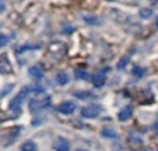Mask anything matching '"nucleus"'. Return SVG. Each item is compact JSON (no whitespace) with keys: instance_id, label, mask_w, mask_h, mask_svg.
<instances>
[{"instance_id":"f257e3e1","label":"nucleus","mask_w":158,"mask_h":151,"mask_svg":"<svg viewBox=\"0 0 158 151\" xmlns=\"http://www.w3.org/2000/svg\"><path fill=\"white\" fill-rule=\"evenodd\" d=\"M27 94H28V88L21 89L19 93L10 101V110L11 111H19V107H21V104H22V100L27 97Z\"/></svg>"},{"instance_id":"f03ea898","label":"nucleus","mask_w":158,"mask_h":151,"mask_svg":"<svg viewBox=\"0 0 158 151\" xmlns=\"http://www.w3.org/2000/svg\"><path fill=\"white\" fill-rule=\"evenodd\" d=\"M100 111H101L100 105H97V104H90V105H87V107L82 108L81 115L83 116V118H96V116L100 114Z\"/></svg>"},{"instance_id":"7ed1b4c3","label":"nucleus","mask_w":158,"mask_h":151,"mask_svg":"<svg viewBox=\"0 0 158 151\" xmlns=\"http://www.w3.org/2000/svg\"><path fill=\"white\" fill-rule=\"evenodd\" d=\"M106 71H107V68L103 69V71L96 72V74L92 76V83L96 86V88H101V86L106 83Z\"/></svg>"},{"instance_id":"20e7f679","label":"nucleus","mask_w":158,"mask_h":151,"mask_svg":"<svg viewBox=\"0 0 158 151\" xmlns=\"http://www.w3.org/2000/svg\"><path fill=\"white\" fill-rule=\"evenodd\" d=\"M75 108H77L75 103H72V101H63L57 107V110L60 111L61 114H72L75 111Z\"/></svg>"},{"instance_id":"39448f33","label":"nucleus","mask_w":158,"mask_h":151,"mask_svg":"<svg viewBox=\"0 0 158 151\" xmlns=\"http://www.w3.org/2000/svg\"><path fill=\"white\" fill-rule=\"evenodd\" d=\"M49 104H50L49 97H47L46 100H32V101L29 103V108H31V111H36V110H39V108L49 107Z\"/></svg>"},{"instance_id":"423d86ee","label":"nucleus","mask_w":158,"mask_h":151,"mask_svg":"<svg viewBox=\"0 0 158 151\" xmlns=\"http://www.w3.org/2000/svg\"><path fill=\"white\" fill-rule=\"evenodd\" d=\"M131 116H132V105H126V107H123L122 110L119 111V114H118V119H119L121 122L128 121Z\"/></svg>"},{"instance_id":"0eeeda50","label":"nucleus","mask_w":158,"mask_h":151,"mask_svg":"<svg viewBox=\"0 0 158 151\" xmlns=\"http://www.w3.org/2000/svg\"><path fill=\"white\" fill-rule=\"evenodd\" d=\"M54 150L56 151H68L69 150V143L63 137H58L54 141Z\"/></svg>"},{"instance_id":"6e6552de","label":"nucleus","mask_w":158,"mask_h":151,"mask_svg":"<svg viewBox=\"0 0 158 151\" xmlns=\"http://www.w3.org/2000/svg\"><path fill=\"white\" fill-rule=\"evenodd\" d=\"M29 75L33 79H42L43 78V69L39 65H32L29 68Z\"/></svg>"},{"instance_id":"1a4fd4ad","label":"nucleus","mask_w":158,"mask_h":151,"mask_svg":"<svg viewBox=\"0 0 158 151\" xmlns=\"http://www.w3.org/2000/svg\"><path fill=\"white\" fill-rule=\"evenodd\" d=\"M0 72H2V74H11V72H13L11 65L8 64V61L6 60V55H3L2 61H0Z\"/></svg>"},{"instance_id":"9d476101","label":"nucleus","mask_w":158,"mask_h":151,"mask_svg":"<svg viewBox=\"0 0 158 151\" xmlns=\"http://www.w3.org/2000/svg\"><path fill=\"white\" fill-rule=\"evenodd\" d=\"M56 80H57L58 85L64 86L68 83V75H67V72H58L57 75H56Z\"/></svg>"},{"instance_id":"9b49d317","label":"nucleus","mask_w":158,"mask_h":151,"mask_svg":"<svg viewBox=\"0 0 158 151\" xmlns=\"http://www.w3.org/2000/svg\"><path fill=\"white\" fill-rule=\"evenodd\" d=\"M101 136H104V137H107V139H115L117 137V132H115L112 128H104V129L101 130Z\"/></svg>"},{"instance_id":"f8f14e48","label":"nucleus","mask_w":158,"mask_h":151,"mask_svg":"<svg viewBox=\"0 0 158 151\" xmlns=\"http://www.w3.org/2000/svg\"><path fill=\"white\" fill-rule=\"evenodd\" d=\"M38 150V146L33 141H25L21 146V151H36Z\"/></svg>"},{"instance_id":"ddd939ff","label":"nucleus","mask_w":158,"mask_h":151,"mask_svg":"<svg viewBox=\"0 0 158 151\" xmlns=\"http://www.w3.org/2000/svg\"><path fill=\"white\" fill-rule=\"evenodd\" d=\"M139 17L140 18H150V17H153V10L151 8H147V7H144V8H140L139 10Z\"/></svg>"},{"instance_id":"4468645a","label":"nucleus","mask_w":158,"mask_h":151,"mask_svg":"<svg viewBox=\"0 0 158 151\" xmlns=\"http://www.w3.org/2000/svg\"><path fill=\"white\" fill-rule=\"evenodd\" d=\"M75 76H77L78 79H86V78L89 76V74H87L86 71H82V69H77V71H75Z\"/></svg>"},{"instance_id":"2eb2a0df","label":"nucleus","mask_w":158,"mask_h":151,"mask_svg":"<svg viewBox=\"0 0 158 151\" xmlns=\"http://www.w3.org/2000/svg\"><path fill=\"white\" fill-rule=\"evenodd\" d=\"M133 74L136 75V76H144L146 69L142 68V67H135V68H133Z\"/></svg>"},{"instance_id":"dca6fc26","label":"nucleus","mask_w":158,"mask_h":151,"mask_svg":"<svg viewBox=\"0 0 158 151\" xmlns=\"http://www.w3.org/2000/svg\"><path fill=\"white\" fill-rule=\"evenodd\" d=\"M75 96H77L78 99H89V97H92V93H90V92H77Z\"/></svg>"},{"instance_id":"f3484780","label":"nucleus","mask_w":158,"mask_h":151,"mask_svg":"<svg viewBox=\"0 0 158 151\" xmlns=\"http://www.w3.org/2000/svg\"><path fill=\"white\" fill-rule=\"evenodd\" d=\"M63 33H71L74 32V27L72 25H68V24H63Z\"/></svg>"},{"instance_id":"a211bd4d","label":"nucleus","mask_w":158,"mask_h":151,"mask_svg":"<svg viewBox=\"0 0 158 151\" xmlns=\"http://www.w3.org/2000/svg\"><path fill=\"white\" fill-rule=\"evenodd\" d=\"M126 64H128V57H123V58H121V60H119V63H118V65H117V68H118V69H122V68H125V67H126Z\"/></svg>"},{"instance_id":"6ab92c4d","label":"nucleus","mask_w":158,"mask_h":151,"mask_svg":"<svg viewBox=\"0 0 158 151\" xmlns=\"http://www.w3.org/2000/svg\"><path fill=\"white\" fill-rule=\"evenodd\" d=\"M6 44H7V36H6L4 33H3V35H2V40H0V46L4 47Z\"/></svg>"},{"instance_id":"aec40b11","label":"nucleus","mask_w":158,"mask_h":151,"mask_svg":"<svg viewBox=\"0 0 158 151\" xmlns=\"http://www.w3.org/2000/svg\"><path fill=\"white\" fill-rule=\"evenodd\" d=\"M92 17H93V15L85 17V21H86V22H90V24H94V22H97V19H96V18H92Z\"/></svg>"},{"instance_id":"412c9836","label":"nucleus","mask_w":158,"mask_h":151,"mask_svg":"<svg viewBox=\"0 0 158 151\" xmlns=\"http://www.w3.org/2000/svg\"><path fill=\"white\" fill-rule=\"evenodd\" d=\"M154 129L158 130V118L156 119V122H154Z\"/></svg>"},{"instance_id":"4be33fe9","label":"nucleus","mask_w":158,"mask_h":151,"mask_svg":"<svg viewBox=\"0 0 158 151\" xmlns=\"http://www.w3.org/2000/svg\"><path fill=\"white\" fill-rule=\"evenodd\" d=\"M156 27L158 28V17H157V19H156Z\"/></svg>"},{"instance_id":"5701e85b","label":"nucleus","mask_w":158,"mask_h":151,"mask_svg":"<svg viewBox=\"0 0 158 151\" xmlns=\"http://www.w3.org/2000/svg\"><path fill=\"white\" fill-rule=\"evenodd\" d=\"M77 151H86V150H82V149H79V150H77Z\"/></svg>"},{"instance_id":"b1692460","label":"nucleus","mask_w":158,"mask_h":151,"mask_svg":"<svg viewBox=\"0 0 158 151\" xmlns=\"http://www.w3.org/2000/svg\"><path fill=\"white\" fill-rule=\"evenodd\" d=\"M107 2H115V0H107Z\"/></svg>"},{"instance_id":"393cba45","label":"nucleus","mask_w":158,"mask_h":151,"mask_svg":"<svg viewBox=\"0 0 158 151\" xmlns=\"http://www.w3.org/2000/svg\"><path fill=\"white\" fill-rule=\"evenodd\" d=\"M153 2H158V0H153Z\"/></svg>"}]
</instances>
